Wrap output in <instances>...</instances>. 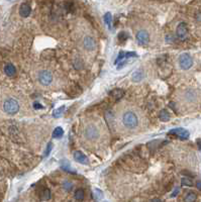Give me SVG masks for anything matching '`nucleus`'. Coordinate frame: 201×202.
<instances>
[{
    "label": "nucleus",
    "mask_w": 201,
    "mask_h": 202,
    "mask_svg": "<svg viewBox=\"0 0 201 202\" xmlns=\"http://www.w3.org/2000/svg\"><path fill=\"white\" fill-rule=\"evenodd\" d=\"M159 117L162 121H168L170 119V114H169V112L166 110V109H163V110L160 112Z\"/></svg>",
    "instance_id": "17"
},
{
    "label": "nucleus",
    "mask_w": 201,
    "mask_h": 202,
    "mask_svg": "<svg viewBox=\"0 0 201 202\" xmlns=\"http://www.w3.org/2000/svg\"><path fill=\"white\" fill-rule=\"evenodd\" d=\"M94 192H95V195H96V197H97V199H101L102 197H103V193H102V191L100 190V189H95L94 190Z\"/></svg>",
    "instance_id": "26"
},
{
    "label": "nucleus",
    "mask_w": 201,
    "mask_h": 202,
    "mask_svg": "<svg viewBox=\"0 0 201 202\" xmlns=\"http://www.w3.org/2000/svg\"><path fill=\"white\" fill-rule=\"evenodd\" d=\"M82 138L88 145H98L104 140L105 130L98 120H88L82 127Z\"/></svg>",
    "instance_id": "2"
},
{
    "label": "nucleus",
    "mask_w": 201,
    "mask_h": 202,
    "mask_svg": "<svg viewBox=\"0 0 201 202\" xmlns=\"http://www.w3.org/2000/svg\"><path fill=\"white\" fill-rule=\"evenodd\" d=\"M34 107L35 108V109H39V108H42V106L39 103H35L34 104Z\"/></svg>",
    "instance_id": "31"
},
{
    "label": "nucleus",
    "mask_w": 201,
    "mask_h": 202,
    "mask_svg": "<svg viewBox=\"0 0 201 202\" xmlns=\"http://www.w3.org/2000/svg\"><path fill=\"white\" fill-rule=\"evenodd\" d=\"M63 187H64V189L66 191H70L72 189V187H73V185H72L71 182L66 181V182H64V183H63Z\"/></svg>",
    "instance_id": "24"
},
{
    "label": "nucleus",
    "mask_w": 201,
    "mask_h": 202,
    "mask_svg": "<svg viewBox=\"0 0 201 202\" xmlns=\"http://www.w3.org/2000/svg\"><path fill=\"white\" fill-rule=\"evenodd\" d=\"M127 38H128V34L126 31H122V32H120V34L118 35V39H121V41H126Z\"/></svg>",
    "instance_id": "25"
},
{
    "label": "nucleus",
    "mask_w": 201,
    "mask_h": 202,
    "mask_svg": "<svg viewBox=\"0 0 201 202\" xmlns=\"http://www.w3.org/2000/svg\"><path fill=\"white\" fill-rule=\"evenodd\" d=\"M35 81L42 88L53 89L58 86L59 79L52 69L49 67H42L35 72Z\"/></svg>",
    "instance_id": "3"
},
{
    "label": "nucleus",
    "mask_w": 201,
    "mask_h": 202,
    "mask_svg": "<svg viewBox=\"0 0 201 202\" xmlns=\"http://www.w3.org/2000/svg\"><path fill=\"white\" fill-rule=\"evenodd\" d=\"M111 20H112V16H111V13L110 12L105 13L104 21H105V24L108 25V28H111Z\"/></svg>",
    "instance_id": "22"
},
{
    "label": "nucleus",
    "mask_w": 201,
    "mask_h": 202,
    "mask_svg": "<svg viewBox=\"0 0 201 202\" xmlns=\"http://www.w3.org/2000/svg\"><path fill=\"white\" fill-rule=\"evenodd\" d=\"M169 134H174L176 137H179L182 140H186L189 138V131L184 130V128H174L169 131Z\"/></svg>",
    "instance_id": "10"
},
{
    "label": "nucleus",
    "mask_w": 201,
    "mask_h": 202,
    "mask_svg": "<svg viewBox=\"0 0 201 202\" xmlns=\"http://www.w3.org/2000/svg\"><path fill=\"white\" fill-rule=\"evenodd\" d=\"M181 184H182L183 186H189V187L193 186L192 180H191V179H189V178H187V177L182 178V180H181Z\"/></svg>",
    "instance_id": "23"
},
{
    "label": "nucleus",
    "mask_w": 201,
    "mask_h": 202,
    "mask_svg": "<svg viewBox=\"0 0 201 202\" xmlns=\"http://www.w3.org/2000/svg\"><path fill=\"white\" fill-rule=\"evenodd\" d=\"M176 34H177V36L181 39V41L186 39L187 35H188V28H187V24H185V22H181V24H178L177 28H176Z\"/></svg>",
    "instance_id": "8"
},
{
    "label": "nucleus",
    "mask_w": 201,
    "mask_h": 202,
    "mask_svg": "<svg viewBox=\"0 0 201 202\" xmlns=\"http://www.w3.org/2000/svg\"><path fill=\"white\" fill-rule=\"evenodd\" d=\"M179 65L183 70H189L193 66V59L189 54H182L179 57Z\"/></svg>",
    "instance_id": "7"
},
{
    "label": "nucleus",
    "mask_w": 201,
    "mask_h": 202,
    "mask_svg": "<svg viewBox=\"0 0 201 202\" xmlns=\"http://www.w3.org/2000/svg\"><path fill=\"white\" fill-rule=\"evenodd\" d=\"M144 78V73L141 71V70H137L133 72V76H131V79L134 81V82H138V81H141Z\"/></svg>",
    "instance_id": "14"
},
{
    "label": "nucleus",
    "mask_w": 201,
    "mask_h": 202,
    "mask_svg": "<svg viewBox=\"0 0 201 202\" xmlns=\"http://www.w3.org/2000/svg\"><path fill=\"white\" fill-rule=\"evenodd\" d=\"M115 127L120 134H133L144 130L146 118L140 109L131 105L118 107L115 113Z\"/></svg>",
    "instance_id": "1"
},
{
    "label": "nucleus",
    "mask_w": 201,
    "mask_h": 202,
    "mask_svg": "<svg viewBox=\"0 0 201 202\" xmlns=\"http://www.w3.org/2000/svg\"><path fill=\"white\" fill-rule=\"evenodd\" d=\"M182 97L186 102L191 103V102H194L197 99V93L195 90H193V89H188V90H186L183 93Z\"/></svg>",
    "instance_id": "9"
},
{
    "label": "nucleus",
    "mask_w": 201,
    "mask_h": 202,
    "mask_svg": "<svg viewBox=\"0 0 201 202\" xmlns=\"http://www.w3.org/2000/svg\"><path fill=\"white\" fill-rule=\"evenodd\" d=\"M124 58H126V53H124V52H120V53H119V56H118V58L116 59V61H115V64H117V63L119 62L121 59H124Z\"/></svg>",
    "instance_id": "27"
},
{
    "label": "nucleus",
    "mask_w": 201,
    "mask_h": 202,
    "mask_svg": "<svg viewBox=\"0 0 201 202\" xmlns=\"http://www.w3.org/2000/svg\"><path fill=\"white\" fill-rule=\"evenodd\" d=\"M19 108H20V104L18 100L13 97H9L3 102V110L9 115L16 114L19 111Z\"/></svg>",
    "instance_id": "4"
},
{
    "label": "nucleus",
    "mask_w": 201,
    "mask_h": 202,
    "mask_svg": "<svg viewBox=\"0 0 201 202\" xmlns=\"http://www.w3.org/2000/svg\"><path fill=\"white\" fill-rule=\"evenodd\" d=\"M64 111H65V106H61V107H59L58 109H56V110L54 111V113H53V115H54V117H61L62 115H63V113H64Z\"/></svg>",
    "instance_id": "21"
},
{
    "label": "nucleus",
    "mask_w": 201,
    "mask_h": 202,
    "mask_svg": "<svg viewBox=\"0 0 201 202\" xmlns=\"http://www.w3.org/2000/svg\"><path fill=\"white\" fill-rule=\"evenodd\" d=\"M51 198V191L50 189H44V191L42 192V195H41V199L44 200V201H47Z\"/></svg>",
    "instance_id": "18"
},
{
    "label": "nucleus",
    "mask_w": 201,
    "mask_h": 202,
    "mask_svg": "<svg viewBox=\"0 0 201 202\" xmlns=\"http://www.w3.org/2000/svg\"><path fill=\"white\" fill-rule=\"evenodd\" d=\"M105 202H106V201H105Z\"/></svg>",
    "instance_id": "34"
},
{
    "label": "nucleus",
    "mask_w": 201,
    "mask_h": 202,
    "mask_svg": "<svg viewBox=\"0 0 201 202\" xmlns=\"http://www.w3.org/2000/svg\"><path fill=\"white\" fill-rule=\"evenodd\" d=\"M196 19H197V21H198V22H201V11L197 13V15H196Z\"/></svg>",
    "instance_id": "30"
},
{
    "label": "nucleus",
    "mask_w": 201,
    "mask_h": 202,
    "mask_svg": "<svg viewBox=\"0 0 201 202\" xmlns=\"http://www.w3.org/2000/svg\"><path fill=\"white\" fill-rule=\"evenodd\" d=\"M196 187H197V189L201 191V181L197 182V183H196Z\"/></svg>",
    "instance_id": "32"
},
{
    "label": "nucleus",
    "mask_w": 201,
    "mask_h": 202,
    "mask_svg": "<svg viewBox=\"0 0 201 202\" xmlns=\"http://www.w3.org/2000/svg\"><path fill=\"white\" fill-rule=\"evenodd\" d=\"M73 157H74L75 160L78 162V163H80L82 165H88L89 164L88 158L80 151H75L74 154H73Z\"/></svg>",
    "instance_id": "11"
},
{
    "label": "nucleus",
    "mask_w": 201,
    "mask_h": 202,
    "mask_svg": "<svg viewBox=\"0 0 201 202\" xmlns=\"http://www.w3.org/2000/svg\"><path fill=\"white\" fill-rule=\"evenodd\" d=\"M52 150V143L48 144V147H47V150H46V153H45V157H47V156L50 154V152Z\"/></svg>",
    "instance_id": "28"
},
{
    "label": "nucleus",
    "mask_w": 201,
    "mask_h": 202,
    "mask_svg": "<svg viewBox=\"0 0 201 202\" xmlns=\"http://www.w3.org/2000/svg\"><path fill=\"white\" fill-rule=\"evenodd\" d=\"M196 198L197 196L194 192H189V193L184 197V202H195Z\"/></svg>",
    "instance_id": "16"
},
{
    "label": "nucleus",
    "mask_w": 201,
    "mask_h": 202,
    "mask_svg": "<svg viewBox=\"0 0 201 202\" xmlns=\"http://www.w3.org/2000/svg\"><path fill=\"white\" fill-rule=\"evenodd\" d=\"M31 6L27 3H22L20 7H19V14H20V16H22V17H27L31 14Z\"/></svg>",
    "instance_id": "12"
},
{
    "label": "nucleus",
    "mask_w": 201,
    "mask_h": 202,
    "mask_svg": "<svg viewBox=\"0 0 201 202\" xmlns=\"http://www.w3.org/2000/svg\"><path fill=\"white\" fill-rule=\"evenodd\" d=\"M4 72L9 77H12V76H14L16 74V69L12 64H7V65H5V67H4Z\"/></svg>",
    "instance_id": "13"
},
{
    "label": "nucleus",
    "mask_w": 201,
    "mask_h": 202,
    "mask_svg": "<svg viewBox=\"0 0 201 202\" xmlns=\"http://www.w3.org/2000/svg\"><path fill=\"white\" fill-rule=\"evenodd\" d=\"M122 95H123V91L120 90V89H115V90L111 92V96L114 98V100H119L122 97Z\"/></svg>",
    "instance_id": "15"
},
{
    "label": "nucleus",
    "mask_w": 201,
    "mask_h": 202,
    "mask_svg": "<svg viewBox=\"0 0 201 202\" xmlns=\"http://www.w3.org/2000/svg\"><path fill=\"white\" fill-rule=\"evenodd\" d=\"M137 41L141 46H148L152 41L151 34L147 28H140L136 34Z\"/></svg>",
    "instance_id": "6"
},
{
    "label": "nucleus",
    "mask_w": 201,
    "mask_h": 202,
    "mask_svg": "<svg viewBox=\"0 0 201 202\" xmlns=\"http://www.w3.org/2000/svg\"><path fill=\"white\" fill-rule=\"evenodd\" d=\"M178 192H179V188H176L175 191L173 192V194H171V197H176L177 194H178Z\"/></svg>",
    "instance_id": "29"
},
{
    "label": "nucleus",
    "mask_w": 201,
    "mask_h": 202,
    "mask_svg": "<svg viewBox=\"0 0 201 202\" xmlns=\"http://www.w3.org/2000/svg\"><path fill=\"white\" fill-rule=\"evenodd\" d=\"M64 134V130L61 127H58L55 128V130L53 131V137L54 138H62Z\"/></svg>",
    "instance_id": "19"
},
{
    "label": "nucleus",
    "mask_w": 201,
    "mask_h": 202,
    "mask_svg": "<svg viewBox=\"0 0 201 202\" xmlns=\"http://www.w3.org/2000/svg\"><path fill=\"white\" fill-rule=\"evenodd\" d=\"M75 199L77 201H82L84 199V191L82 189H77L75 191Z\"/></svg>",
    "instance_id": "20"
},
{
    "label": "nucleus",
    "mask_w": 201,
    "mask_h": 202,
    "mask_svg": "<svg viewBox=\"0 0 201 202\" xmlns=\"http://www.w3.org/2000/svg\"><path fill=\"white\" fill-rule=\"evenodd\" d=\"M81 47L83 51L87 53H92L96 50V42L91 35H84L81 39Z\"/></svg>",
    "instance_id": "5"
},
{
    "label": "nucleus",
    "mask_w": 201,
    "mask_h": 202,
    "mask_svg": "<svg viewBox=\"0 0 201 202\" xmlns=\"http://www.w3.org/2000/svg\"><path fill=\"white\" fill-rule=\"evenodd\" d=\"M152 202H162L160 199H158V198H156V199H153L152 200Z\"/></svg>",
    "instance_id": "33"
}]
</instances>
